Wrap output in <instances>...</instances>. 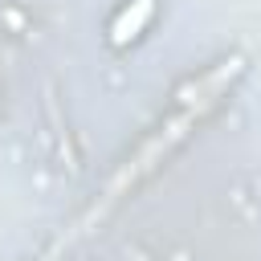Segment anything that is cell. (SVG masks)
<instances>
[{
    "label": "cell",
    "mask_w": 261,
    "mask_h": 261,
    "mask_svg": "<svg viewBox=\"0 0 261 261\" xmlns=\"http://www.w3.org/2000/svg\"><path fill=\"white\" fill-rule=\"evenodd\" d=\"M151 12H155V0H130V8H122V12H118V20H114L110 41H114V45L135 41V37L143 33V24L151 20Z\"/></svg>",
    "instance_id": "6da1fadb"
}]
</instances>
